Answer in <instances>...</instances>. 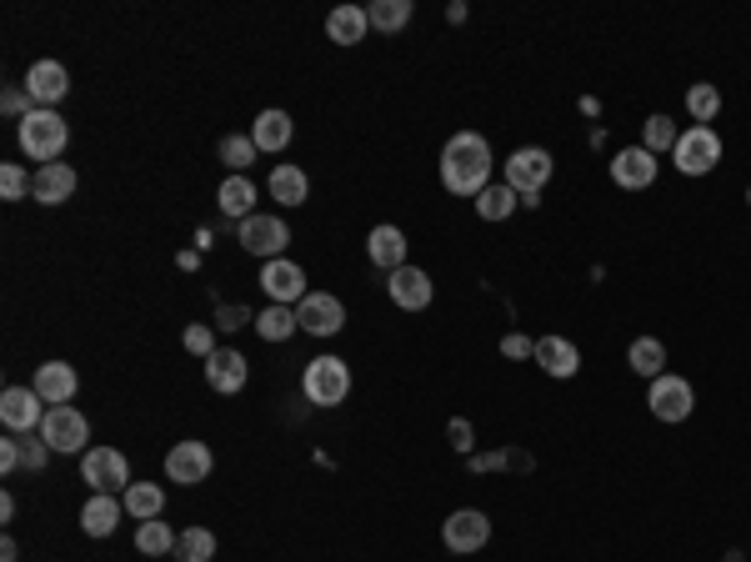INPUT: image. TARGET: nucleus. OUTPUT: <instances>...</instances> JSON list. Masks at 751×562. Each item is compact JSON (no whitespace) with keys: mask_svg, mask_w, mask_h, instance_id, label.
Masks as SVG:
<instances>
[{"mask_svg":"<svg viewBox=\"0 0 751 562\" xmlns=\"http://www.w3.org/2000/svg\"><path fill=\"white\" fill-rule=\"evenodd\" d=\"M41 443L50 447V452H91V422L81 417V412L66 402V408H50L46 422H41Z\"/></svg>","mask_w":751,"mask_h":562,"instance_id":"7","label":"nucleus"},{"mask_svg":"<svg viewBox=\"0 0 751 562\" xmlns=\"http://www.w3.org/2000/svg\"><path fill=\"white\" fill-rule=\"evenodd\" d=\"M246 377H251V367L235 347H216V357H206V382H211V392L235 397L246 387Z\"/></svg>","mask_w":751,"mask_h":562,"instance_id":"19","label":"nucleus"},{"mask_svg":"<svg viewBox=\"0 0 751 562\" xmlns=\"http://www.w3.org/2000/svg\"><path fill=\"white\" fill-rule=\"evenodd\" d=\"M31 196H36L41 206H60L76 196V171L66 167V161H50V167L36 171V186H31Z\"/></svg>","mask_w":751,"mask_h":562,"instance_id":"22","label":"nucleus"},{"mask_svg":"<svg viewBox=\"0 0 751 562\" xmlns=\"http://www.w3.org/2000/svg\"><path fill=\"white\" fill-rule=\"evenodd\" d=\"M677 121H671V116H646V151H651V156H657V151H671V146H677Z\"/></svg>","mask_w":751,"mask_h":562,"instance_id":"37","label":"nucleus"},{"mask_svg":"<svg viewBox=\"0 0 751 562\" xmlns=\"http://www.w3.org/2000/svg\"><path fill=\"white\" fill-rule=\"evenodd\" d=\"M556 161L552 151H541V146H521V151H511V161H506V186L527 202V196H536L546 181H552Z\"/></svg>","mask_w":751,"mask_h":562,"instance_id":"6","label":"nucleus"},{"mask_svg":"<svg viewBox=\"0 0 751 562\" xmlns=\"http://www.w3.org/2000/svg\"><path fill=\"white\" fill-rule=\"evenodd\" d=\"M261 287H266V297L276 307H296L305 297V272L296 262H286V256H276V262L261 266Z\"/></svg>","mask_w":751,"mask_h":562,"instance_id":"16","label":"nucleus"},{"mask_svg":"<svg viewBox=\"0 0 751 562\" xmlns=\"http://www.w3.org/2000/svg\"><path fill=\"white\" fill-rule=\"evenodd\" d=\"M366 15H371L376 31H386V36H396L401 25L412 21V0H376V5H371Z\"/></svg>","mask_w":751,"mask_h":562,"instance_id":"34","label":"nucleus"},{"mask_svg":"<svg viewBox=\"0 0 751 562\" xmlns=\"http://www.w3.org/2000/svg\"><path fill=\"white\" fill-rule=\"evenodd\" d=\"M536 367L546 371V377H576V367H581V352H576V342H566V336H541L536 342Z\"/></svg>","mask_w":751,"mask_h":562,"instance_id":"21","label":"nucleus"},{"mask_svg":"<svg viewBox=\"0 0 751 562\" xmlns=\"http://www.w3.org/2000/svg\"><path fill=\"white\" fill-rule=\"evenodd\" d=\"M211 467H216V457H211V447L206 443H176L171 452H165V478L171 482H181V488H196V482H206L211 478Z\"/></svg>","mask_w":751,"mask_h":562,"instance_id":"13","label":"nucleus"},{"mask_svg":"<svg viewBox=\"0 0 751 562\" xmlns=\"http://www.w3.org/2000/svg\"><path fill=\"white\" fill-rule=\"evenodd\" d=\"M296 322L311 336H336L340 322H346V307H340V297H331V291H305V297L296 301Z\"/></svg>","mask_w":751,"mask_h":562,"instance_id":"12","label":"nucleus"},{"mask_svg":"<svg viewBox=\"0 0 751 562\" xmlns=\"http://www.w3.org/2000/svg\"><path fill=\"white\" fill-rule=\"evenodd\" d=\"M0 106H5V116H31V111H36V101H31V91H25V85H11V91H5V96H0Z\"/></svg>","mask_w":751,"mask_h":562,"instance_id":"40","label":"nucleus"},{"mask_svg":"<svg viewBox=\"0 0 751 562\" xmlns=\"http://www.w3.org/2000/svg\"><path fill=\"white\" fill-rule=\"evenodd\" d=\"M501 352H506V357H536V342H531V336H521V332H506L501 336Z\"/></svg>","mask_w":751,"mask_h":562,"instance_id":"41","label":"nucleus"},{"mask_svg":"<svg viewBox=\"0 0 751 562\" xmlns=\"http://www.w3.org/2000/svg\"><path fill=\"white\" fill-rule=\"evenodd\" d=\"M221 161L231 167V176H246V167L256 161V141H251V136H226V141H221Z\"/></svg>","mask_w":751,"mask_h":562,"instance_id":"36","label":"nucleus"},{"mask_svg":"<svg viewBox=\"0 0 751 562\" xmlns=\"http://www.w3.org/2000/svg\"><path fill=\"white\" fill-rule=\"evenodd\" d=\"M246 322H256L246 307H221V326H226V332H235V326H246Z\"/></svg>","mask_w":751,"mask_h":562,"instance_id":"45","label":"nucleus"},{"mask_svg":"<svg viewBox=\"0 0 751 562\" xmlns=\"http://www.w3.org/2000/svg\"><path fill=\"white\" fill-rule=\"evenodd\" d=\"M46 402H41L36 387H5L0 392V422H5V432H41V422H46Z\"/></svg>","mask_w":751,"mask_h":562,"instance_id":"10","label":"nucleus"},{"mask_svg":"<svg viewBox=\"0 0 751 562\" xmlns=\"http://www.w3.org/2000/svg\"><path fill=\"white\" fill-rule=\"evenodd\" d=\"M120 513H126V503H116L111 492H91V503L81 507V527L85 538H111L120 523Z\"/></svg>","mask_w":751,"mask_h":562,"instance_id":"23","label":"nucleus"},{"mask_svg":"<svg viewBox=\"0 0 751 562\" xmlns=\"http://www.w3.org/2000/svg\"><path fill=\"white\" fill-rule=\"evenodd\" d=\"M451 447H457V452H471V447H476V432H471L466 417L451 422Z\"/></svg>","mask_w":751,"mask_h":562,"instance_id":"43","label":"nucleus"},{"mask_svg":"<svg viewBox=\"0 0 751 562\" xmlns=\"http://www.w3.org/2000/svg\"><path fill=\"white\" fill-rule=\"evenodd\" d=\"M671 161H677L681 176H706V171H716V161H721V136H716L712 126H686V131L677 136V146H671Z\"/></svg>","mask_w":751,"mask_h":562,"instance_id":"4","label":"nucleus"},{"mask_svg":"<svg viewBox=\"0 0 751 562\" xmlns=\"http://www.w3.org/2000/svg\"><path fill=\"white\" fill-rule=\"evenodd\" d=\"M441 186L451 196H471V202L492 186V146H486V136L476 131L451 136L447 151H441Z\"/></svg>","mask_w":751,"mask_h":562,"instance_id":"1","label":"nucleus"},{"mask_svg":"<svg viewBox=\"0 0 751 562\" xmlns=\"http://www.w3.org/2000/svg\"><path fill=\"white\" fill-rule=\"evenodd\" d=\"M71 146V126H66V116L60 111H31V116L21 121V151L31 156V161H41V167H50V161H60V151Z\"/></svg>","mask_w":751,"mask_h":562,"instance_id":"2","label":"nucleus"},{"mask_svg":"<svg viewBox=\"0 0 751 562\" xmlns=\"http://www.w3.org/2000/svg\"><path fill=\"white\" fill-rule=\"evenodd\" d=\"M241 246L261 262H276V256L291 246V227H286L281 216H246L241 221Z\"/></svg>","mask_w":751,"mask_h":562,"instance_id":"9","label":"nucleus"},{"mask_svg":"<svg viewBox=\"0 0 751 562\" xmlns=\"http://www.w3.org/2000/svg\"><path fill=\"white\" fill-rule=\"evenodd\" d=\"M305 196H311V181H305V171L301 167H276L270 171V202H281V206H301Z\"/></svg>","mask_w":751,"mask_h":562,"instance_id":"26","label":"nucleus"},{"mask_svg":"<svg viewBox=\"0 0 751 562\" xmlns=\"http://www.w3.org/2000/svg\"><path fill=\"white\" fill-rule=\"evenodd\" d=\"M46 457H50V447H46V443H21V467L41 472V467H46Z\"/></svg>","mask_w":751,"mask_h":562,"instance_id":"42","label":"nucleus"},{"mask_svg":"<svg viewBox=\"0 0 751 562\" xmlns=\"http://www.w3.org/2000/svg\"><path fill=\"white\" fill-rule=\"evenodd\" d=\"M366 31H371V15H366L361 5H336V11L326 15V36L336 41V46H361Z\"/></svg>","mask_w":751,"mask_h":562,"instance_id":"24","label":"nucleus"},{"mask_svg":"<svg viewBox=\"0 0 751 562\" xmlns=\"http://www.w3.org/2000/svg\"><path fill=\"white\" fill-rule=\"evenodd\" d=\"M216 202H221L226 216L246 221V216H256V211H251V202H256V186H251L246 176H226V181H221V196H216Z\"/></svg>","mask_w":751,"mask_h":562,"instance_id":"29","label":"nucleus"},{"mask_svg":"<svg viewBox=\"0 0 751 562\" xmlns=\"http://www.w3.org/2000/svg\"><path fill=\"white\" fill-rule=\"evenodd\" d=\"M181 342H186V352H196V357H216V336H211V326H186V336H181Z\"/></svg>","mask_w":751,"mask_h":562,"instance_id":"39","label":"nucleus"},{"mask_svg":"<svg viewBox=\"0 0 751 562\" xmlns=\"http://www.w3.org/2000/svg\"><path fill=\"white\" fill-rule=\"evenodd\" d=\"M747 206H751V186H747Z\"/></svg>","mask_w":751,"mask_h":562,"instance_id":"47","label":"nucleus"},{"mask_svg":"<svg viewBox=\"0 0 751 562\" xmlns=\"http://www.w3.org/2000/svg\"><path fill=\"white\" fill-rule=\"evenodd\" d=\"M25 91L36 101L41 111H56V101L71 96V71L60 66V60H36L31 71H25Z\"/></svg>","mask_w":751,"mask_h":562,"instance_id":"14","label":"nucleus"},{"mask_svg":"<svg viewBox=\"0 0 751 562\" xmlns=\"http://www.w3.org/2000/svg\"><path fill=\"white\" fill-rule=\"evenodd\" d=\"M15 467H21V443H15V437H5V443H0V472L11 478Z\"/></svg>","mask_w":751,"mask_h":562,"instance_id":"44","label":"nucleus"},{"mask_svg":"<svg viewBox=\"0 0 751 562\" xmlns=\"http://www.w3.org/2000/svg\"><path fill=\"white\" fill-rule=\"evenodd\" d=\"M301 387H305V402H311V408H340V402L351 397V367L340 357H316L305 367Z\"/></svg>","mask_w":751,"mask_h":562,"instance_id":"3","label":"nucleus"},{"mask_svg":"<svg viewBox=\"0 0 751 562\" xmlns=\"http://www.w3.org/2000/svg\"><path fill=\"white\" fill-rule=\"evenodd\" d=\"M686 111H692V121H696V126H712V121H716V111H721V91H716L712 81L692 85V91H686Z\"/></svg>","mask_w":751,"mask_h":562,"instance_id":"35","label":"nucleus"},{"mask_svg":"<svg viewBox=\"0 0 751 562\" xmlns=\"http://www.w3.org/2000/svg\"><path fill=\"white\" fill-rule=\"evenodd\" d=\"M646 402H651V417L657 422H686L696 408V392L686 377H671V371H661L657 382H651V392H646Z\"/></svg>","mask_w":751,"mask_h":562,"instance_id":"8","label":"nucleus"},{"mask_svg":"<svg viewBox=\"0 0 751 562\" xmlns=\"http://www.w3.org/2000/svg\"><path fill=\"white\" fill-rule=\"evenodd\" d=\"M251 141H256V151H286L291 146V116L286 111H261L256 126H251Z\"/></svg>","mask_w":751,"mask_h":562,"instance_id":"25","label":"nucleus"},{"mask_svg":"<svg viewBox=\"0 0 751 562\" xmlns=\"http://www.w3.org/2000/svg\"><path fill=\"white\" fill-rule=\"evenodd\" d=\"M161 507H165V492L155 488V482H130V488H126V513L136 517V523L161 517Z\"/></svg>","mask_w":751,"mask_h":562,"instance_id":"30","label":"nucleus"},{"mask_svg":"<svg viewBox=\"0 0 751 562\" xmlns=\"http://www.w3.org/2000/svg\"><path fill=\"white\" fill-rule=\"evenodd\" d=\"M256 332H261V342H286V336H296L301 332L296 307H276V301H270L266 311H256Z\"/></svg>","mask_w":751,"mask_h":562,"instance_id":"28","label":"nucleus"},{"mask_svg":"<svg viewBox=\"0 0 751 562\" xmlns=\"http://www.w3.org/2000/svg\"><path fill=\"white\" fill-rule=\"evenodd\" d=\"M386 291H391V301H396L401 311H421V307H431L436 282L421 272V266H401V272L386 276Z\"/></svg>","mask_w":751,"mask_h":562,"instance_id":"17","label":"nucleus"},{"mask_svg":"<svg viewBox=\"0 0 751 562\" xmlns=\"http://www.w3.org/2000/svg\"><path fill=\"white\" fill-rule=\"evenodd\" d=\"M15 558H21V548H15V542L5 538V542H0V562H15Z\"/></svg>","mask_w":751,"mask_h":562,"instance_id":"46","label":"nucleus"},{"mask_svg":"<svg viewBox=\"0 0 751 562\" xmlns=\"http://www.w3.org/2000/svg\"><path fill=\"white\" fill-rule=\"evenodd\" d=\"M31 186H36V176H25L15 161H5V167H0V196H5V202H25V196H31Z\"/></svg>","mask_w":751,"mask_h":562,"instance_id":"38","label":"nucleus"},{"mask_svg":"<svg viewBox=\"0 0 751 562\" xmlns=\"http://www.w3.org/2000/svg\"><path fill=\"white\" fill-rule=\"evenodd\" d=\"M41 392V402L46 408H66L76 397V387H81V377H76L71 362H41L36 367V382H31Z\"/></svg>","mask_w":751,"mask_h":562,"instance_id":"18","label":"nucleus"},{"mask_svg":"<svg viewBox=\"0 0 751 562\" xmlns=\"http://www.w3.org/2000/svg\"><path fill=\"white\" fill-rule=\"evenodd\" d=\"M441 538H447L451 552H482L492 542V517L482 507H461V513H451L441 523Z\"/></svg>","mask_w":751,"mask_h":562,"instance_id":"11","label":"nucleus"},{"mask_svg":"<svg viewBox=\"0 0 751 562\" xmlns=\"http://www.w3.org/2000/svg\"><path fill=\"white\" fill-rule=\"evenodd\" d=\"M517 211V192H511V186H486L482 196H476V216H482V221H506V216Z\"/></svg>","mask_w":751,"mask_h":562,"instance_id":"33","label":"nucleus"},{"mask_svg":"<svg viewBox=\"0 0 751 562\" xmlns=\"http://www.w3.org/2000/svg\"><path fill=\"white\" fill-rule=\"evenodd\" d=\"M366 256H371L381 272H401L406 266V231L401 227H371V237H366Z\"/></svg>","mask_w":751,"mask_h":562,"instance_id":"20","label":"nucleus"},{"mask_svg":"<svg viewBox=\"0 0 751 562\" xmlns=\"http://www.w3.org/2000/svg\"><path fill=\"white\" fill-rule=\"evenodd\" d=\"M136 548H141L146 558H165V552H176V532H171L161 517H151V523L136 527Z\"/></svg>","mask_w":751,"mask_h":562,"instance_id":"31","label":"nucleus"},{"mask_svg":"<svg viewBox=\"0 0 751 562\" xmlns=\"http://www.w3.org/2000/svg\"><path fill=\"white\" fill-rule=\"evenodd\" d=\"M611 181L622 192H646L657 181V156L646 151V146H626V151L611 156Z\"/></svg>","mask_w":751,"mask_h":562,"instance_id":"15","label":"nucleus"},{"mask_svg":"<svg viewBox=\"0 0 751 562\" xmlns=\"http://www.w3.org/2000/svg\"><path fill=\"white\" fill-rule=\"evenodd\" d=\"M81 482L91 492H126L130 488V462L126 452H116V447H91V452H81Z\"/></svg>","mask_w":751,"mask_h":562,"instance_id":"5","label":"nucleus"},{"mask_svg":"<svg viewBox=\"0 0 751 562\" xmlns=\"http://www.w3.org/2000/svg\"><path fill=\"white\" fill-rule=\"evenodd\" d=\"M216 558V532L206 527H186L176 538V562H211Z\"/></svg>","mask_w":751,"mask_h":562,"instance_id":"32","label":"nucleus"},{"mask_svg":"<svg viewBox=\"0 0 751 562\" xmlns=\"http://www.w3.org/2000/svg\"><path fill=\"white\" fill-rule=\"evenodd\" d=\"M626 362H632L636 377H651V382H657L661 371H667V347H661L657 336H636L632 347H626Z\"/></svg>","mask_w":751,"mask_h":562,"instance_id":"27","label":"nucleus"}]
</instances>
